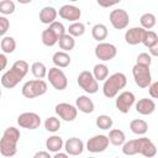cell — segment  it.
<instances>
[{
    "instance_id": "obj_1",
    "label": "cell",
    "mask_w": 158,
    "mask_h": 158,
    "mask_svg": "<svg viewBox=\"0 0 158 158\" xmlns=\"http://www.w3.org/2000/svg\"><path fill=\"white\" fill-rule=\"evenodd\" d=\"M28 63L23 59L16 60L12 67L1 75V85L6 89L15 88L28 73Z\"/></svg>"
},
{
    "instance_id": "obj_2",
    "label": "cell",
    "mask_w": 158,
    "mask_h": 158,
    "mask_svg": "<svg viewBox=\"0 0 158 158\" xmlns=\"http://www.w3.org/2000/svg\"><path fill=\"white\" fill-rule=\"evenodd\" d=\"M21 133L19 131V128L10 126L7 127L2 137L0 139V153L4 157H14L17 153V143L20 141Z\"/></svg>"
},
{
    "instance_id": "obj_3",
    "label": "cell",
    "mask_w": 158,
    "mask_h": 158,
    "mask_svg": "<svg viewBox=\"0 0 158 158\" xmlns=\"http://www.w3.org/2000/svg\"><path fill=\"white\" fill-rule=\"evenodd\" d=\"M127 84V78L123 73H114L110 77H107V79L104 81L102 85V93L106 98L111 99L117 96L118 91L122 90Z\"/></svg>"
},
{
    "instance_id": "obj_4",
    "label": "cell",
    "mask_w": 158,
    "mask_h": 158,
    "mask_svg": "<svg viewBox=\"0 0 158 158\" xmlns=\"http://www.w3.org/2000/svg\"><path fill=\"white\" fill-rule=\"evenodd\" d=\"M48 85L43 79H32L23 84L21 93L27 99H35L38 96H42L47 93Z\"/></svg>"
},
{
    "instance_id": "obj_5",
    "label": "cell",
    "mask_w": 158,
    "mask_h": 158,
    "mask_svg": "<svg viewBox=\"0 0 158 158\" xmlns=\"http://www.w3.org/2000/svg\"><path fill=\"white\" fill-rule=\"evenodd\" d=\"M132 74H133V79L137 86L144 89V88H149V85L152 84V75H151V69L149 67L146 65H141V64H135L132 67Z\"/></svg>"
},
{
    "instance_id": "obj_6",
    "label": "cell",
    "mask_w": 158,
    "mask_h": 158,
    "mask_svg": "<svg viewBox=\"0 0 158 158\" xmlns=\"http://www.w3.org/2000/svg\"><path fill=\"white\" fill-rule=\"evenodd\" d=\"M77 83L88 94H95L99 90L98 80L94 78L93 73L89 72V70L80 72L79 75H78V78H77Z\"/></svg>"
},
{
    "instance_id": "obj_7",
    "label": "cell",
    "mask_w": 158,
    "mask_h": 158,
    "mask_svg": "<svg viewBox=\"0 0 158 158\" xmlns=\"http://www.w3.org/2000/svg\"><path fill=\"white\" fill-rule=\"evenodd\" d=\"M47 78L51 83V85L58 90V91H62L64 89H67L68 86V79H67V75L64 74V72L57 67H53L48 70V74H47Z\"/></svg>"
},
{
    "instance_id": "obj_8",
    "label": "cell",
    "mask_w": 158,
    "mask_h": 158,
    "mask_svg": "<svg viewBox=\"0 0 158 158\" xmlns=\"http://www.w3.org/2000/svg\"><path fill=\"white\" fill-rule=\"evenodd\" d=\"M95 57L102 62H107L111 60L116 57L117 54V48L115 44L109 43V42H100L98 43V46L95 47Z\"/></svg>"
},
{
    "instance_id": "obj_9",
    "label": "cell",
    "mask_w": 158,
    "mask_h": 158,
    "mask_svg": "<svg viewBox=\"0 0 158 158\" xmlns=\"http://www.w3.org/2000/svg\"><path fill=\"white\" fill-rule=\"evenodd\" d=\"M109 20H110V23L112 25V27L116 28V30H123L130 23L128 12L123 9L111 10V12L109 15Z\"/></svg>"
},
{
    "instance_id": "obj_10",
    "label": "cell",
    "mask_w": 158,
    "mask_h": 158,
    "mask_svg": "<svg viewBox=\"0 0 158 158\" xmlns=\"http://www.w3.org/2000/svg\"><path fill=\"white\" fill-rule=\"evenodd\" d=\"M135 104H136V96L132 91H122L116 96L115 100L116 109L122 114H127Z\"/></svg>"
},
{
    "instance_id": "obj_11",
    "label": "cell",
    "mask_w": 158,
    "mask_h": 158,
    "mask_svg": "<svg viewBox=\"0 0 158 158\" xmlns=\"http://www.w3.org/2000/svg\"><path fill=\"white\" fill-rule=\"evenodd\" d=\"M17 125L26 130H36L41 126V117L36 112H22L17 116Z\"/></svg>"
},
{
    "instance_id": "obj_12",
    "label": "cell",
    "mask_w": 158,
    "mask_h": 158,
    "mask_svg": "<svg viewBox=\"0 0 158 158\" xmlns=\"http://www.w3.org/2000/svg\"><path fill=\"white\" fill-rule=\"evenodd\" d=\"M109 137L105 135H95L86 142V149L91 153H101L109 147Z\"/></svg>"
},
{
    "instance_id": "obj_13",
    "label": "cell",
    "mask_w": 158,
    "mask_h": 158,
    "mask_svg": "<svg viewBox=\"0 0 158 158\" xmlns=\"http://www.w3.org/2000/svg\"><path fill=\"white\" fill-rule=\"evenodd\" d=\"M54 111L56 114L64 121L67 122H72L77 118V115H78V109L77 106L72 105V104H68V102H59L54 107Z\"/></svg>"
},
{
    "instance_id": "obj_14",
    "label": "cell",
    "mask_w": 158,
    "mask_h": 158,
    "mask_svg": "<svg viewBox=\"0 0 158 158\" xmlns=\"http://www.w3.org/2000/svg\"><path fill=\"white\" fill-rule=\"evenodd\" d=\"M58 15L63 19V20H67V21H70L72 23L73 22H78L80 20V16H81V11L78 6H74V5H63L59 7L58 10Z\"/></svg>"
},
{
    "instance_id": "obj_15",
    "label": "cell",
    "mask_w": 158,
    "mask_h": 158,
    "mask_svg": "<svg viewBox=\"0 0 158 158\" xmlns=\"http://www.w3.org/2000/svg\"><path fill=\"white\" fill-rule=\"evenodd\" d=\"M138 142V154H142L146 158H153L157 154V147L156 144L147 137L137 138Z\"/></svg>"
},
{
    "instance_id": "obj_16",
    "label": "cell",
    "mask_w": 158,
    "mask_h": 158,
    "mask_svg": "<svg viewBox=\"0 0 158 158\" xmlns=\"http://www.w3.org/2000/svg\"><path fill=\"white\" fill-rule=\"evenodd\" d=\"M146 31L147 30H144L142 27H132V28H128L125 32V41H126V43H128L131 46H136V44L142 43Z\"/></svg>"
},
{
    "instance_id": "obj_17",
    "label": "cell",
    "mask_w": 158,
    "mask_h": 158,
    "mask_svg": "<svg viewBox=\"0 0 158 158\" xmlns=\"http://www.w3.org/2000/svg\"><path fill=\"white\" fill-rule=\"evenodd\" d=\"M64 149L69 156H79L84 151V142L78 137H70L64 142Z\"/></svg>"
},
{
    "instance_id": "obj_18",
    "label": "cell",
    "mask_w": 158,
    "mask_h": 158,
    "mask_svg": "<svg viewBox=\"0 0 158 158\" xmlns=\"http://www.w3.org/2000/svg\"><path fill=\"white\" fill-rule=\"evenodd\" d=\"M135 107H136V111L139 115L147 116V115H151V114L154 112V110H156V102L152 99L142 98V99H139L135 104Z\"/></svg>"
},
{
    "instance_id": "obj_19",
    "label": "cell",
    "mask_w": 158,
    "mask_h": 158,
    "mask_svg": "<svg viewBox=\"0 0 158 158\" xmlns=\"http://www.w3.org/2000/svg\"><path fill=\"white\" fill-rule=\"evenodd\" d=\"M75 106L79 111H81L84 114H91L95 110V105H94L93 100L86 95L78 96L75 100Z\"/></svg>"
},
{
    "instance_id": "obj_20",
    "label": "cell",
    "mask_w": 158,
    "mask_h": 158,
    "mask_svg": "<svg viewBox=\"0 0 158 158\" xmlns=\"http://www.w3.org/2000/svg\"><path fill=\"white\" fill-rule=\"evenodd\" d=\"M57 15H58V11L53 6H44L40 11V21L44 25H51L56 22Z\"/></svg>"
},
{
    "instance_id": "obj_21",
    "label": "cell",
    "mask_w": 158,
    "mask_h": 158,
    "mask_svg": "<svg viewBox=\"0 0 158 158\" xmlns=\"http://www.w3.org/2000/svg\"><path fill=\"white\" fill-rule=\"evenodd\" d=\"M64 147V142H63V138L58 135H53L51 137H48L46 139V148L49 151V152H53V153H58L60 152V149Z\"/></svg>"
},
{
    "instance_id": "obj_22",
    "label": "cell",
    "mask_w": 158,
    "mask_h": 158,
    "mask_svg": "<svg viewBox=\"0 0 158 158\" xmlns=\"http://www.w3.org/2000/svg\"><path fill=\"white\" fill-rule=\"evenodd\" d=\"M52 62L53 64L57 67V68H67L70 62H72V58L67 53V52H63V51H58L53 54L52 57Z\"/></svg>"
},
{
    "instance_id": "obj_23",
    "label": "cell",
    "mask_w": 158,
    "mask_h": 158,
    "mask_svg": "<svg viewBox=\"0 0 158 158\" xmlns=\"http://www.w3.org/2000/svg\"><path fill=\"white\" fill-rule=\"evenodd\" d=\"M130 130L138 136H143L148 131V123L142 118H135L130 122Z\"/></svg>"
},
{
    "instance_id": "obj_24",
    "label": "cell",
    "mask_w": 158,
    "mask_h": 158,
    "mask_svg": "<svg viewBox=\"0 0 158 158\" xmlns=\"http://www.w3.org/2000/svg\"><path fill=\"white\" fill-rule=\"evenodd\" d=\"M107 137H109L110 143L114 144V146H123V143L126 142V135L120 128H112V130H110Z\"/></svg>"
},
{
    "instance_id": "obj_25",
    "label": "cell",
    "mask_w": 158,
    "mask_h": 158,
    "mask_svg": "<svg viewBox=\"0 0 158 158\" xmlns=\"http://www.w3.org/2000/svg\"><path fill=\"white\" fill-rule=\"evenodd\" d=\"M41 40H42V43H43L44 46H47V47H53L54 44L58 43L59 37H58L49 27H47L46 30L42 31V33H41Z\"/></svg>"
},
{
    "instance_id": "obj_26",
    "label": "cell",
    "mask_w": 158,
    "mask_h": 158,
    "mask_svg": "<svg viewBox=\"0 0 158 158\" xmlns=\"http://www.w3.org/2000/svg\"><path fill=\"white\" fill-rule=\"evenodd\" d=\"M107 33H109L107 27H106L104 23H96V25H94L93 28H91V36H93V38L96 40L99 43L102 42L104 40H106Z\"/></svg>"
},
{
    "instance_id": "obj_27",
    "label": "cell",
    "mask_w": 158,
    "mask_h": 158,
    "mask_svg": "<svg viewBox=\"0 0 158 158\" xmlns=\"http://www.w3.org/2000/svg\"><path fill=\"white\" fill-rule=\"evenodd\" d=\"M0 47H1L2 53H5V54L14 53L15 49H16V41H15V38L11 37V36H4V37L1 38Z\"/></svg>"
},
{
    "instance_id": "obj_28",
    "label": "cell",
    "mask_w": 158,
    "mask_h": 158,
    "mask_svg": "<svg viewBox=\"0 0 158 158\" xmlns=\"http://www.w3.org/2000/svg\"><path fill=\"white\" fill-rule=\"evenodd\" d=\"M58 44H59V48L63 52H67L68 53L72 49H74V47H75V40L69 33H65L63 37H60V40L58 41Z\"/></svg>"
},
{
    "instance_id": "obj_29",
    "label": "cell",
    "mask_w": 158,
    "mask_h": 158,
    "mask_svg": "<svg viewBox=\"0 0 158 158\" xmlns=\"http://www.w3.org/2000/svg\"><path fill=\"white\" fill-rule=\"evenodd\" d=\"M93 75H94V78L98 81H105L107 79V75H109V68H107V65H105L104 63L95 64L94 65V69H93Z\"/></svg>"
},
{
    "instance_id": "obj_30",
    "label": "cell",
    "mask_w": 158,
    "mask_h": 158,
    "mask_svg": "<svg viewBox=\"0 0 158 158\" xmlns=\"http://www.w3.org/2000/svg\"><path fill=\"white\" fill-rule=\"evenodd\" d=\"M31 72L33 74V77L36 79H43L44 77H47L48 74V70H47V67L44 65V63L42 62H35L32 63L31 65Z\"/></svg>"
},
{
    "instance_id": "obj_31",
    "label": "cell",
    "mask_w": 158,
    "mask_h": 158,
    "mask_svg": "<svg viewBox=\"0 0 158 158\" xmlns=\"http://www.w3.org/2000/svg\"><path fill=\"white\" fill-rule=\"evenodd\" d=\"M139 22H141V27H142V28L149 31L151 28H153V27L156 26V23H157V19H156V16H154L153 14H151V12H146V14H143V15L141 16Z\"/></svg>"
},
{
    "instance_id": "obj_32",
    "label": "cell",
    "mask_w": 158,
    "mask_h": 158,
    "mask_svg": "<svg viewBox=\"0 0 158 158\" xmlns=\"http://www.w3.org/2000/svg\"><path fill=\"white\" fill-rule=\"evenodd\" d=\"M122 153L125 156H135L138 154V142L137 138L136 139H130L126 141L122 146Z\"/></svg>"
},
{
    "instance_id": "obj_33",
    "label": "cell",
    "mask_w": 158,
    "mask_h": 158,
    "mask_svg": "<svg viewBox=\"0 0 158 158\" xmlns=\"http://www.w3.org/2000/svg\"><path fill=\"white\" fill-rule=\"evenodd\" d=\"M67 31L73 37H80V36H83L85 33V25L83 22H80V21L73 22V23L69 25V27H68Z\"/></svg>"
},
{
    "instance_id": "obj_34",
    "label": "cell",
    "mask_w": 158,
    "mask_h": 158,
    "mask_svg": "<svg viewBox=\"0 0 158 158\" xmlns=\"http://www.w3.org/2000/svg\"><path fill=\"white\" fill-rule=\"evenodd\" d=\"M95 123L100 130H109L112 127L114 121L109 115H99L95 120Z\"/></svg>"
},
{
    "instance_id": "obj_35",
    "label": "cell",
    "mask_w": 158,
    "mask_h": 158,
    "mask_svg": "<svg viewBox=\"0 0 158 158\" xmlns=\"http://www.w3.org/2000/svg\"><path fill=\"white\" fill-rule=\"evenodd\" d=\"M44 128L48 132L56 133L60 128V121H59V118H57L54 116H51V117L46 118V121H44Z\"/></svg>"
},
{
    "instance_id": "obj_36",
    "label": "cell",
    "mask_w": 158,
    "mask_h": 158,
    "mask_svg": "<svg viewBox=\"0 0 158 158\" xmlns=\"http://www.w3.org/2000/svg\"><path fill=\"white\" fill-rule=\"evenodd\" d=\"M157 42H158V35H157L154 31H152V30L146 31L144 37H143V41H142V43L144 44V47H147V48L149 49V48H152Z\"/></svg>"
},
{
    "instance_id": "obj_37",
    "label": "cell",
    "mask_w": 158,
    "mask_h": 158,
    "mask_svg": "<svg viewBox=\"0 0 158 158\" xmlns=\"http://www.w3.org/2000/svg\"><path fill=\"white\" fill-rule=\"evenodd\" d=\"M15 2L12 0H1L0 1V12L2 15H11L15 12Z\"/></svg>"
},
{
    "instance_id": "obj_38",
    "label": "cell",
    "mask_w": 158,
    "mask_h": 158,
    "mask_svg": "<svg viewBox=\"0 0 158 158\" xmlns=\"http://www.w3.org/2000/svg\"><path fill=\"white\" fill-rule=\"evenodd\" d=\"M48 27L59 37V40H60V37H63V36L65 35V31H67L65 27H64V25H63L62 22H59V21H56V22L51 23Z\"/></svg>"
},
{
    "instance_id": "obj_39",
    "label": "cell",
    "mask_w": 158,
    "mask_h": 158,
    "mask_svg": "<svg viewBox=\"0 0 158 158\" xmlns=\"http://www.w3.org/2000/svg\"><path fill=\"white\" fill-rule=\"evenodd\" d=\"M137 64H141V65H146V67H151V63H152V57L151 54L148 53H139L137 56Z\"/></svg>"
},
{
    "instance_id": "obj_40",
    "label": "cell",
    "mask_w": 158,
    "mask_h": 158,
    "mask_svg": "<svg viewBox=\"0 0 158 158\" xmlns=\"http://www.w3.org/2000/svg\"><path fill=\"white\" fill-rule=\"evenodd\" d=\"M10 27V21L5 16H0V35L4 37V35L7 32Z\"/></svg>"
},
{
    "instance_id": "obj_41",
    "label": "cell",
    "mask_w": 158,
    "mask_h": 158,
    "mask_svg": "<svg viewBox=\"0 0 158 158\" xmlns=\"http://www.w3.org/2000/svg\"><path fill=\"white\" fill-rule=\"evenodd\" d=\"M148 93H149L151 98H153V99H158V80L154 81V83H152V84L149 85V88H148Z\"/></svg>"
},
{
    "instance_id": "obj_42",
    "label": "cell",
    "mask_w": 158,
    "mask_h": 158,
    "mask_svg": "<svg viewBox=\"0 0 158 158\" xmlns=\"http://www.w3.org/2000/svg\"><path fill=\"white\" fill-rule=\"evenodd\" d=\"M32 158H53V157H51V154L47 151H38L35 153Z\"/></svg>"
},
{
    "instance_id": "obj_43",
    "label": "cell",
    "mask_w": 158,
    "mask_h": 158,
    "mask_svg": "<svg viewBox=\"0 0 158 158\" xmlns=\"http://www.w3.org/2000/svg\"><path fill=\"white\" fill-rule=\"evenodd\" d=\"M0 60H1V70H4L6 68V64H7V58H6V54L5 53H1L0 54Z\"/></svg>"
},
{
    "instance_id": "obj_44",
    "label": "cell",
    "mask_w": 158,
    "mask_h": 158,
    "mask_svg": "<svg viewBox=\"0 0 158 158\" xmlns=\"http://www.w3.org/2000/svg\"><path fill=\"white\" fill-rule=\"evenodd\" d=\"M149 53H151V56H153V57H158V42H157L152 48H149Z\"/></svg>"
},
{
    "instance_id": "obj_45",
    "label": "cell",
    "mask_w": 158,
    "mask_h": 158,
    "mask_svg": "<svg viewBox=\"0 0 158 158\" xmlns=\"http://www.w3.org/2000/svg\"><path fill=\"white\" fill-rule=\"evenodd\" d=\"M98 4H99L100 6L110 7V6H114V5H116V4H117V1H114V2H104V1H101V0H98Z\"/></svg>"
},
{
    "instance_id": "obj_46",
    "label": "cell",
    "mask_w": 158,
    "mask_h": 158,
    "mask_svg": "<svg viewBox=\"0 0 158 158\" xmlns=\"http://www.w3.org/2000/svg\"><path fill=\"white\" fill-rule=\"evenodd\" d=\"M53 158H69V154L68 153H64V152H58L53 156Z\"/></svg>"
},
{
    "instance_id": "obj_47",
    "label": "cell",
    "mask_w": 158,
    "mask_h": 158,
    "mask_svg": "<svg viewBox=\"0 0 158 158\" xmlns=\"http://www.w3.org/2000/svg\"><path fill=\"white\" fill-rule=\"evenodd\" d=\"M88 158H94V157H88Z\"/></svg>"
}]
</instances>
